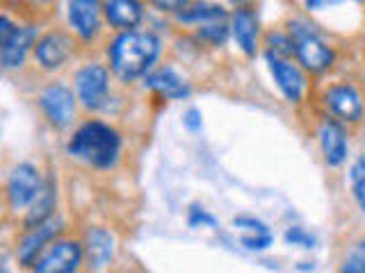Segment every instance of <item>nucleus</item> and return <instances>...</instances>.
Listing matches in <instances>:
<instances>
[{
    "mask_svg": "<svg viewBox=\"0 0 365 273\" xmlns=\"http://www.w3.org/2000/svg\"><path fill=\"white\" fill-rule=\"evenodd\" d=\"M290 37L294 43V57L308 73H327L336 62V53L329 48L327 41L302 21L290 23Z\"/></svg>",
    "mask_w": 365,
    "mask_h": 273,
    "instance_id": "3",
    "label": "nucleus"
},
{
    "mask_svg": "<svg viewBox=\"0 0 365 273\" xmlns=\"http://www.w3.org/2000/svg\"><path fill=\"white\" fill-rule=\"evenodd\" d=\"M144 85L169 100H182L192 94L190 85L174 71V68H158V71L148 73L144 77Z\"/></svg>",
    "mask_w": 365,
    "mask_h": 273,
    "instance_id": "16",
    "label": "nucleus"
},
{
    "mask_svg": "<svg viewBox=\"0 0 365 273\" xmlns=\"http://www.w3.org/2000/svg\"><path fill=\"white\" fill-rule=\"evenodd\" d=\"M324 105L338 121H345V123H359L365 112L356 87H351L347 82L329 87L324 94Z\"/></svg>",
    "mask_w": 365,
    "mask_h": 273,
    "instance_id": "7",
    "label": "nucleus"
},
{
    "mask_svg": "<svg viewBox=\"0 0 365 273\" xmlns=\"http://www.w3.org/2000/svg\"><path fill=\"white\" fill-rule=\"evenodd\" d=\"M178 21L182 23H212V21H224L226 9L215 3H190L185 9H180L176 14Z\"/></svg>",
    "mask_w": 365,
    "mask_h": 273,
    "instance_id": "20",
    "label": "nucleus"
},
{
    "mask_svg": "<svg viewBox=\"0 0 365 273\" xmlns=\"http://www.w3.org/2000/svg\"><path fill=\"white\" fill-rule=\"evenodd\" d=\"M76 91L83 105L91 112L106 107L110 91V73L101 64H87L76 73Z\"/></svg>",
    "mask_w": 365,
    "mask_h": 273,
    "instance_id": "4",
    "label": "nucleus"
},
{
    "mask_svg": "<svg viewBox=\"0 0 365 273\" xmlns=\"http://www.w3.org/2000/svg\"><path fill=\"white\" fill-rule=\"evenodd\" d=\"M55 205H57V185H55V178L48 176L43 180V187L37 193V198L32 200L28 216H26V228H37L41 223H46L48 219H53V212H55Z\"/></svg>",
    "mask_w": 365,
    "mask_h": 273,
    "instance_id": "18",
    "label": "nucleus"
},
{
    "mask_svg": "<svg viewBox=\"0 0 365 273\" xmlns=\"http://www.w3.org/2000/svg\"><path fill=\"white\" fill-rule=\"evenodd\" d=\"M267 46H269L272 53H277L281 57H288V60L294 55V43H292L290 34L272 32V34H267Z\"/></svg>",
    "mask_w": 365,
    "mask_h": 273,
    "instance_id": "24",
    "label": "nucleus"
},
{
    "mask_svg": "<svg viewBox=\"0 0 365 273\" xmlns=\"http://www.w3.org/2000/svg\"><path fill=\"white\" fill-rule=\"evenodd\" d=\"M160 55V39L153 32L125 30L112 41L108 57L114 75L123 82H130L148 73Z\"/></svg>",
    "mask_w": 365,
    "mask_h": 273,
    "instance_id": "1",
    "label": "nucleus"
},
{
    "mask_svg": "<svg viewBox=\"0 0 365 273\" xmlns=\"http://www.w3.org/2000/svg\"><path fill=\"white\" fill-rule=\"evenodd\" d=\"M85 255L94 269H103L114 255V237L103 228H91L85 235Z\"/></svg>",
    "mask_w": 365,
    "mask_h": 273,
    "instance_id": "19",
    "label": "nucleus"
},
{
    "mask_svg": "<svg viewBox=\"0 0 365 273\" xmlns=\"http://www.w3.org/2000/svg\"><path fill=\"white\" fill-rule=\"evenodd\" d=\"M182 125L190 130V132H197V130H201V125H203V121H201V112L199 109H187L185 112V117H182Z\"/></svg>",
    "mask_w": 365,
    "mask_h": 273,
    "instance_id": "30",
    "label": "nucleus"
},
{
    "mask_svg": "<svg viewBox=\"0 0 365 273\" xmlns=\"http://www.w3.org/2000/svg\"><path fill=\"white\" fill-rule=\"evenodd\" d=\"M34 41H37V30L34 28H16V32L7 41H0V46H3L0 48V64H3L5 71L19 68L23 64Z\"/></svg>",
    "mask_w": 365,
    "mask_h": 273,
    "instance_id": "15",
    "label": "nucleus"
},
{
    "mask_svg": "<svg viewBox=\"0 0 365 273\" xmlns=\"http://www.w3.org/2000/svg\"><path fill=\"white\" fill-rule=\"evenodd\" d=\"M228 34H231V28H228L224 21H212L199 30V39L208 41L210 46H220L228 39Z\"/></svg>",
    "mask_w": 365,
    "mask_h": 273,
    "instance_id": "23",
    "label": "nucleus"
},
{
    "mask_svg": "<svg viewBox=\"0 0 365 273\" xmlns=\"http://www.w3.org/2000/svg\"><path fill=\"white\" fill-rule=\"evenodd\" d=\"M274 244L272 232H258V235H242V246L249 250H265Z\"/></svg>",
    "mask_w": 365,
    "mask_h": 273,
    "instance_id": "27",
    "label": "nucleus"
},
{
    "mask_svg": "<svg viewBox=\"0 0 365 273\" xmlns=\"http://www.w3.org/2000/svg\"><path fill=\"white\" fill-rule=\"evenodd\" d=\"M68 23L80 39L91 41L101 30V0H68Z\"/></svg>",
    "mask_w": 365,
    "mask_h": 273,
    "instance_id": "13",
    "label": "nucleus"
},
{
    "mask_svg": "<svg viewBox=\"0 0 365 273\" xmlns=\"http://www.w3.org/2000/svg\"><path fill=\"white\" fill-rule=\"evenodd\" d=\"M43 187V180L39 176L37 166H32L28 162L19 164L7 180V200L14 210H23L32 205V200L37 198V193Z\"/></svg>",
    "mask_w": 365,
    "mask_h": 273,
    "instance_id": "6",
    "label": "nucleus"
},
{
    "mask_svg": "<svg viewBox=\"0 0 365 273\" xmlns=\"http://www.w3.org/2000/svg\"><path fill=\"white\" fill-rule=\"evenodd\" d=\"M39 105H41V112L46 114V119H48V123L57 130L66 128V125L73 121V114H76L73 91L60 82L48 85L41 91Z\"/></svg>",
    "mask_w": 365,
    "mask_h": 273,
    "instance_id": "5",
    "label": "nucleus"
},
{
    "mask_svg": "<svg viewBox=\"0 0 365 273\" xmlns=\"http://www.w3.org/2000/svg\"><path fill=\"white\" fill-rule=\"evenodd\" d=\"M73 55V41L64 32H48L34 46V57L41 68L46 71H55L66 64L68 57Z\"/></svg>",
    "mask_w": 365,
    "mask_h": 273,
    "instance_id": "11",
    "label": "nucleus"
},
{
    "mask_svg": "<svg viewBox=\"0 0 365 273\" xmlns=\"http://www.w3.org/2000/svg\"><path fill=\"white\" fill-rule=\"evenodd\" d=\"M85 248L78 242H55L32 269L39 273H71L83 262Z\"/></svg>",
    "mask_w": 365,
    "mask_h": 273,
    "instance_id": "9",
    "label": "nucleus"
},
{
    "mask_svg": "<svg viewBox=\"0 0 365 273\" xmlns=\"http://www.w3.org/2000/svg\"><path fill=\"white\" fill-rule=\"evenodd\" d=\"M187 223H190L192 228H197V225H215L217 221H215V216H212V214H208L203 208H199V205H192V208H190V219H187Z\"/></svg>",
    "mask_w": 365,
    "mask_h": 273,
    "instance_id": "28",
    "label": "nucleus"
},
{
    "mask_svg": "<svg viewBox=\"0 0 365 273\" xmlns=\"http://www.w3.org/2000/svg\"><path fill=\"white\" fill-rule=\"evenodd\" d=\"M233 225L237 228L242 235H258V232H272L269 228L262 223L260 219H256V216H237V219L233 221Z\"/></svg>",
    "mask_w": 365,
    "mask_h": 273,
    "instance_id": "25",
    "label": "nucleus"
},
{
    "mask_svg": "<svg viewBox=\"0 0 365 273\" xmlns=\"http://www.w3.org/2000/svg\"><path fill=\"white\" fill-rule=\"evenodd\" d=\"M306 7L311 9V11H319V9H324V7H331V5H336V3H345V0H304Z\"/></svg>",
    "mask_w": 365,
    "mask_h": 273,
    "instance_id": "31",
    "label": "nucleus"
},
{
    "mask_svg": "<svg viewBox=\"0 0 365 273\" xmlns=\"http://www.w3.org/2000/svg\"><path fill=\"white\" fill-rule=\"evenodd\" d=\"M319 146H322L324 162L329 166L336 168L340 164H345L349 141H347V132L338 119H324L322 121V125H319Z\"/></svg>",
    "mask_w": 365,
    "mask_h": 273,
    "instance_id": "12",
    "label": "nucleus"
},
{
    "mask_svg": "<svg viewBox=\"0 0 365 273\" xmlns=\"http://www.w3.org/2000/svg\"><path fill=\"white\" fill-rule=\"evenodd\" d=\"M351 191H354V200L359 203V208L365 212V155H361L356 162H354L351 171Z\"/></svg>",
    "mask_w": 365,
    "mask_h": 273,
    "instance_id": "21",
    "label": "nucleus"
},
{
    "mask_svg": "<svg viewBox=\"0 0 365 273\" xmlns=\"http://www.w3.org/2000/svg\"><path fill=\"white\" fill-rule=\"evenodd\" d=\"M342 273H365V237L359 239L340 267Z\"/></svg>",
    "mask_w": 365,
    "mask_h": 273,
    "instance_id": "22",
    "label": "nucleus"
},
{
    "mask_svg": "<svg viewBox=\"0 0 365 273\" xmlns=\"http://www.w3.org/2000/svg\"><path fill=\"white\" fill-rule=\"evenodd\" d=\"M265 60L269 64V73L274 75V82L281 89V94L290 102H299L306 89V80L299 73V68H297L288 57H281L272 50L265 53Z\"/></svg>",
    "mask_w": 365,
    "mask_h": 273,
    "instance_id": "8",
    "label": "nucleus"
},
{
    "mask_svg": "<svg viewBox=\"0 0 365 273\" xmlns=\"http://www.w3.org/2000/svg\"><path fill=\"white\" fill-rule=\"evenodd\" d=\"M153 7L160 11H167V14H178L180 9H185L190 5V0H148Z\"/></svg>",
    "mask_w": 365,
    "mask_h": 273,
    "instance_id": "29",
    "label": "nucleus"
},
{
    "mask_svg": "<svg viewBox=\"0 0 365 273\" xmlns=\"http://www.w3.org/2000/svg\"><path fill=\"white\" fill-rule=\"evenodd\" d=\"M66 151L94 168H110L117 164L121 153V136L108 123L87 121L73 132Z\"/></svg>",
    "mask_w": 365,
    "mask_h": 273,
    "instance_id": "2",
    "label": "nucleus"
},
{
    "mask_svg": "<svg viewBox=\"0 0 365 273\" xmlns=\"http://www.w3.org/2000/svg\"><path fill=\"white\" fill-rule=\"evenodd\" d=\"M231 32H233V39L240 46V50H242L247 57H254L256 48H258V32H260V23H258L256 11L251 7L240 5L233 11Z\"/></svg>",
    "mask_w": 365,
    "mask_h": 273,
    "instance_id": "14",
    "label": "nucleus"
},
{
    "mask_svg": "<svg viewBox=\"0 0 365 273\" xmlns=\"http://www.w3.org/2000/svg\"><path fill=\"white\" fill-rule=\"evenodd\" d=\"M285 242L292 244V246H302V248H313L315 244V237L308 235L304 228H288V232H285Z\"/></svg>",
    "mask_w": 365,
    "mask_h": 273,
    "instance_id": "26",
    "label": "nucleus"
},
{
    "mask_svg": "<svg viewBox=\"0 0 365 273\" xmlns=\"http://www.w3.org/2000/svg\"><path fill=\"white\" fill-rule=\"evenodd\" d=\"M106 18L114 30H133L144 18V7L140 0H108Z\"/></svg>",
    "mask_w": 365,
    "mask_h": 273,
    "instance_id": "17",
    "label": "nucleus"
},
{
    "mask_svg": "<svg viewBox=\"0 0 365 273\" xmlns=\"http://www.w3.org/2000/svg\"><path fill=\"white\" fill-rule=\"evenodd\" d=\"M62 232V221L60 219H48L46 223L30 228L28 235L23 237L19 246V262L23 267H34L37 259L43 255V248L48 246L53 239Z\"/></svg>",
    "mask_w": 365,
    "mask_h": 273,
    "instance_id": "10",
    "label": "nucleus"
}]
</instances>
